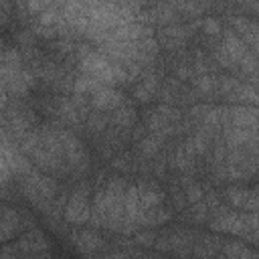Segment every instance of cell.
I'll return each mask as SVG.
<instances>
[{
	"mask_svg": "<svg viewBox=\"0 0 259 259\" xmlns=\"http://www.w3.org/2000/svg\"><path fill=\"white\" fill-rule=\"evenodd\" d=\"M81 71H83V75H87L93 81H97L101 85H107V87H111L115 81L132 79L123 65H115V63H111L109 59H105L103 55H97V53H91V55L83 57Z\"/></svg>",
	"mask_w": 259,
	"mask_h": 259,
	"instance_id": "cell-1",
	"label": "cell"
},
{
	"mask_svg": "<svg viewBox=\"0 0 259 259\" xmlns=\"http://www.w3.org/2000/svg\"><path fill=\"white\" fill-rule=\"evenodd\" d=\"M55 190H57L55 180H51V178H47L42 174H36L32 170L22 180V192L34 204H51V200L55 196Z\"/></svg>",
	"mask_w": 259,
	"mask_h": 259,
	"instance_id": "cell-2",
	"label": "cell"
},
{
	"mask_svg": "<svg viewBox=\"0 0 259 259\" xmlns=\"http://www.w3.org/2000/svg\"><path fill=\"white\" fill-rule=\"evenodd\" d=\"M255 212L249 214H237V212H229V214H221L212 221V229L221 231V233H233V235H245L247 231L255 233Z\"/></svg>",
	"mask_w": 259,
	"mask_h": 259,
	"instance_id": "cell-3",
	"label": "cell"
},
{
	"mask_svg": "<svg viewBox=\"0 0 259 259\" xmlns=\"http://www.w3.org/2000/svg\"><path fill=\"white\" fill-rule=\"evenodd\" d=\"M91 217V204H89V188L83 184L73 192L69 198V204L65 208V219L73 225H81Z\"/></svg>",
	"mask_w": 259,
	"mask_h": 259,
	"instance_id": "cell-4",
	"label": "cell"
},
{
	"mask_svg": "<svg viewBox=\"0 0 259 259\" xmlns=\"http://www.w3.org/2000/svg\"><path fill=\"white\" fill-rule=\"evenodd\" d=\"M59 136H61V142H63V150H65V160H67V164H69L71 168H75V170H85V168L89 166V156H87V152L83 150L81 142H79L73 134H69V132H59Z\"/></svg>",
	"mask_w": 259,
	"mask_h": 259,
	"instance_id": "cell-5",
	"label": "cell"
},
{
	"mask_svg": "<svg viewBox=\"0 0 259 259\" xmlns=\"http://www.w3.org/2000/svg\"><path fill=\"white\" fill-rule=\"evenodd\" d=\"M89 97H91L93 107H97L99 111H113V109H117V107L123 103L121 93L115 91L113 87H107V85L99 87V89H97L93 95H89Z\"/></svg>",
	"mask_w": 259,
	"mask_h": 259,
	"instance_id": "cell-6",
	"label": "cell"
},
{
	"mask_svg": "<svg viewBox=\"0 0 259 259\" xmlns=\"http://www.w3.org/2000/svg\"><path fill=\"white\" fill-rule=\"evenodd\" d=\"M16 247H18V251H24V253L36 257V255H42V253L49 249V243H47V237H45L42 231L32 229V231H28L26 235H22V239L18 241Z\"/></svg>",
	"mask_w": 259,
	"mask_h": 259,
	"instance_id": "cell-7",
	"label": "cell"
},
{
	"mask_svg": "<svg viewBox=\"0 0 259 259\" xmlns=\"http://www.w3.org/2000/svg\"><path fill=\"white\" fill-rule=\"evenodd\" d=\"M71 241L75 243V247H77L81 253H95V251H99L101 245H103L101 237H99L97 233H93V231H75V233L71 235Z\"/></svg>",
	"mask_w": 259,
	"mask_h": 259,
	"instance_id": "cell-8",
	"label": "cell"
},
{
	"mask_svg": "<svg viewBox=\"0 0 259 259\" xmlns=\"http://www.w3.org/2000/svg\"><path fill=\"white\" fill-rule=\"evenodd\" d=\"M227 198L233 202V206L255 212L257 196H255L253 190H245V188H229V190H227Z\"/></svg>",
	"mask_w": 259,
	"mask_h": 259,
	"instance_id": "cell-9",
	"label": "cell"
},
{
	"mask_svg": "<svg viewBox=\"0 0 259 259\" xmlns=\"http://www.w3.org/2000/svg\"><path fill=\"white\" fill-rule=\"evenodd\" d=\"M18 223H20L18 214L12 208H6L0 204V241L12 237L18 229Z\"/></svg>",
	"mask_w": 259,
	"mask_h": 259,
	"instance_id": "cell-10",
	"label": "cell"
},
{
	"mask_svg": "<svg viewBox=\"0 0 259 259\" xmlns=\"http://www.w3.org/2000/svg\"><path fill=\"white\" fill-rule=\"evenodd\" d=\"M111 121H113L117 127H130V125L136 121V111H134V107H130V105H119L117 109H113Z\"/></svg>",
	"mask_w": 259,
	"mask_h": 259,
	"instance_id": "cell-11",
	"label": "cell"
},
{
	"mask_svg": "<svg viewBox=\"0 0 259 259\" xmlns=\"http://www.w3.org/2000/svg\"><path fill=\"white\" fill-rule=\"evenodd\" d=\"M158 89V81H156V75L152 73V75H148L138 87H136V91H134V95L140 99V101H148L152 95H154V91Z\"/></svg>",
	"mask_w": 259,
	"mask_h": 259,
	"instance_id": "cell-12",
	"label": "cell"
},
{
	"mask_svg": "<svg viewBox=\"0 0 259 259\" xmlns=\"http://www.w3.org/2000/svg\"><path fill=\"white\" fill-rule=\"evenodd\" d=\"M160 144H162V136H160V134H152V136H148V138L144 140L142 152H144L146 156H152V154H156V152L160 150Z\"/></svg>",
	"mask_w": 259,
	"mask_h": 259,
	"instance_id": "cell-13",
	"label": "cell"
},
{
	"mask_svg": "<svg viewBox=\"0 0 259 259\" xmlns=\"http://www.w3.org/2000/svg\"><path fill=\"white\" fill-rule=\"evenodd\" d=\"M105 121H107V119H105L101 113H91L87 125H89V130H97V132H101V130L105 127Z\"/></svg>",
	"mask_w": 259,
	"mask_h": 259,
	"instance_id": "cell-14",
	"label": "cell"
},
{
	"mask_svg": "<svg viewBox=\"0 0 259 259\" xmlns=\"http://www.w3.org/2000/svg\"><path fill=\"white\" fill-rule=\"evenodd\" d=\"M202 188L198 186V184H190L188 188H186V198L190 200V202H200L202 200Z\"/></svg>",
	"mask_w": 259,
	"mask_h": 259,
	"instance_id": "cell-15",
	"label": "cell"
},
{
	"mask_svg": "<svg viewBox=\"0 0 259 259\" xmlns=\"http://www.w3.org/2000/svg\"><path fill=\"white\" fill-rule=\"evenodd\" d=\"M196 87H198L202 93H208V91L214 87V79H212V77H198V79H196Z\"/></svg>",
	"mask_w": 259,
	"mask_h": 259,
	"instance_id": "cell-16",
	"label": "cell"
},
{
	"mask_svg": "<svg viewBox=\"0 0 259 259\" xmlns=\"http://www.w3.org/2000/svg\"><path fill=\"white\" fill-rule=\"evenodd\" d=\"M202 26H204V32H208V34H217V32L221 30V24H219L214 18H206Z\"/></svg>",
	"mask_w": 259,
	"mask_h": 259,
	"instance_id": "cell-17",
	"label": "cell"
}]
</instances>
